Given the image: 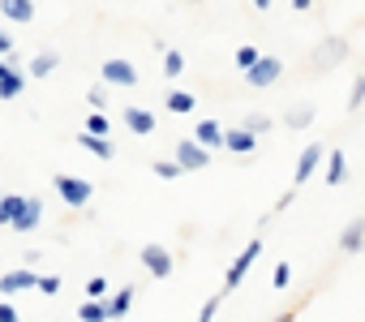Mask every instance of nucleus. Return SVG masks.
Segmentation results:
<instances>
[{
  "mask_svg": "<svg viewBox=\"0 0 365 322\" xmlns=\"http://www.w3.org/2000/svg\"><path fill=\"white\" fill-rule=\"evenodd\" d=\"M0 322H18V309L9 301H0Z\"/></svg>",
  "mask_w": 365,
  "mask_h": 322,
  "instance_id": "nucleus-37",
  "label": "nucleus"
},
{
  "mask_svg": "<svg viewBox=\"0 0 365 322\" xmlns=\"http://www.w3.org/2000/svg\"><path fill=\"white\" fill-rule=\"evenodd\" d=\"M61 288H65L61 275H39V284H35V292H43V296H56Z\"/></svg>",
  "mask_w": 365,
  "mask_h": 322,
  "instance_id": "nucleus-30",
  "label": "nucleus"
},
{
  "mask_svg": "<svg viewBox=\"0 0 365 322\" xmlns=\"http://www.w3.org/2000/svg\"><path fill=\"white\" fill-rule=\"evenodd\" d=\"M39 224H43V198H39V194H31V198H26V207H22V215H18L9 228H14V232H35Z\"/></svg>",
  "mask_w": 365,
  "mask_h": 322,
  "instance_id": "nucleus-9",
  "label": "nucleus"
},
{
  "mask_svg": "<svg viewBox=\"0 0 365 322\" xmlns=\"http://www.w3.org/2000/svg\"><path fill=\"white\" fill-rule=\"evenodd\" d=\"M292 9H297V14H309V9H314V0H292Z\"/></svg>",
  "mask_w": 365,
  "mask_h": 322,
  "instance_id": "nucleus-38",
  "label": "nucleus"
},
{
  "mask_svg": "<svg viewBox=\"0 0 365 322\" xmlns=\"http://www.w3.org/2000/svg\"><path fill=\"white\" fill-rule=\"evenodd\" d=\"M258 254H262V241L254 237L237 258H232V266H228V275H224V288H220V296H228V292H237L241 284H245V275H250V266L258 262Z\"/></svg>",
  "mask_w": 365,
  "mask_h": 322,
  "instance_id": "nucleus-2",
  "label": "nucleus"
},
{
  "mask_svg": "<svg viewBox=\"0 0 365 322\" xmlns=\"http://www.w3.org/2000/svg\"><path fill=\"white\" fill-rule=\"evenodd\" d=\"M258 56H262L258 48H237V69H250V65H254Z\"/></svg>",
  "mask_w": 365,
  "mask_h": 322,
  "instance_id": "nucleus-34",
  "label": "nucleus"
},
{
  "mask_svg": "<svg viewBox=\"0 0 365 322\" xmlns=\"http://www.w3.org/2000/svg\"><path fill=\"white\" fill-rule=\"evenodd\" d=\"M108 292H112V284H108L103 275H91V279H86V301H103Z\"/></svg>",
  "mask_w": 365,
  "mask_h": 322,
  "instance_id": "nucleus-28",
  "label": "nucleus"
},
{
  "mask_svg": "<svg viewBox=\"0 0 365 322\" xmlns=\"http://www.w3.org/2000/svg\"><path fill=\"white\" fill-rule=\"evenodd\" d=\"M52 185H56L61 202H65V207H73V211H82V207L95 198V185H91L86 177H69V172H56V177H52Z\"/></svg>",
  "mask_w": 365,
  "mask_h": 322,
  "instance_id": "nucleus-1",
  "label": "nucleus"
},
{
  "mask_svg": "<svg viewBox=\"0 0 365 322\" xmlns=\"http://www.w3.org/2000/svg\"><path fill=\"white\" fill-rule=\"evenodd\" d=\"M309 120H314V103H305V108H292V112L284 116V125H288V129H305Z\"/></svg>",
  "mask_w": 365,
  "mask_h": 322,
  "instance_id": "nucleus-26",
  "label": "nucleus"
},
{
  "mask_svg": "<svg viewBox=\"0 0 365 322\" xmlns=\"http://www.w3.org/2000/svg\"><path fill=\"white\" fill-rule=\"evenodd\" d=\"M0 56H14V39H9L5 26H0Z\"/></svg>",
  "mask_w": 365,
  "mask_h": 322,
  "instance_id": "nucleus-36",
  "label": "nucleus"
},
{
  "mask_svg": "<svg viewBox=\"0 0 365 322\" xmlns=\"http://www.w3.org/2000/svg\"><path fill=\"white\" fill-rule=\"evenodd\" d=\"M361 245H365V219H352V224L339 232V249H344V254H361Z\"/></svg>",
  "mask_w": 365,
  "mask_h": 322,
  "instance_id": "nucleus-15",
  "label": "nucleus"
},
{
  "mask_svg": "<svg viewBox=\"0 0 365 322\" xmlns=\"http://www.w3.org/2000/svg\"><path fill=\"white\" fill-rule=\"evenodd\" d=\"M163 78H180V69H185V56H180L176 48H163Z\"/></svg>",
  "mask_w": 365,
  "mask_h": 322,
  "instance_id": "nucleus-25",
  "label": "nucleus"
},
{
  "mask_svg": "<svg viewBox=\"0 0 365 322\" xmlns=\"http://www.w3.org/2000/svg\"><path fill=\"white\" fill-rule=\"evenodd\" d=\"M220 301H224L220 292H215V296H207V301H202V309H198V322H215V313H220Z\"/></svg>",
  "mask_w": 365,
  "mask_h": 322,
  "instance_id": "nucleus-31",
  "label": "nucleus"
},
{
  "mask_svg": "<svg viewBox=\"0 0 365 322\" xmlns=\"http://www.w3.org/2000/svg\"><path fill=\"white\" fill-rule=\"evenodd\" d=\"M22 90H26V73H22V69L0 73V99H5V103H9V99H18Z\"/></svg>",
  "mask_w": 365,
  "mask_h": 322,
  "instance_id": "nucleus-17",
  "label": "nucleus"
},
{
  "mask_svg": "<svg viewBox=\"0 0 365 322\" xmlns=\"http://www.w3.org/2000/svg\"><path fill=\"white\" fill-rule=\"evenodd\" d=\"M288 284H292V266H288V262H279V266H275V275H271V288H288Z\"/></svg>",
  "mask_w": 365,
  "mask_h": 322,
  "instance_id": "nucleus-33",
  "label": "nucleus"
},
{
  "mask_svg": "<svg viewBox=\"0 0 365 322\" xmlns=\"http://www.w3.org/2000/svg\"><path fill=\"white\" fill-rule=\"evenodd\" d=\"M271 125H275V120H271L267 112H250V116L241 120V129H250L254 137H262V133H271Z\"/></svg>",
  "mask_w": 365,
  "mask_h": 322,
  "instance_id": "nucleus-23",
  "label": "nucleus"
},
{
  "mask_svg": "<svg viewBox=\"0 0 365 322\" xmlns=\"http://www.w3.org/2000/svg\"><path fill=\"white\" fill-rule=\"evenodd\" d=\"M190 5H198V0H190Z\"/></svg>",
  "mask_w": 365,
  "mask_h": 322,
  "instance_id": "nucleus-42",
  "label": "nucleus"
},
{
  "mask_svg": "<svg viewBox=\"0 0 365 322\" xmlns=\"http://www.w3.org/2000/svg\"><path fill=\"white\" fill-rule=\"evenodd\" d=\"M361 103H365V73L352 82V95H348V108H361Z\"/></svg>",
  "mask_w": 365,
  "mask_h": 322,
  "instance_id": "nucleus-35",
  "label": "nucleus"
},
{
  "mask_svg": "<svg viewBox=\"0 0 365 322\" xmlns=\"http://www.w3.org/2000/svg\"><path fill=\"white\" fill-rule=\"evenodd\" d=\"M26 207V194H0V228H9Z\"/></svg>",
  "mask_w": 365,
  "mask_h": 322,
  "instance_id": "nucleus-16",
  "label": "nucleus"
},
{
  "mask_svg": "<svg viewBox=\"0 0 365 322\" xmlns=\"http://www.w3.org/2000/svg\"><path fill=\"white\" fill-rule=\"evenodd\" d=\"M155 177L159 181H176L180 177V164H176V159H155Z\"/></svg>",
  "mask_w": 365,
  "mask_h": 322,
  "instance_id": "nucleus-29",
  "label": "nucleus"
},
{
  "mask_svg": "<svg viewBox=\"0 0 365 322\" xmlns=\"http://www.w3.org/2000/svg\"><path fill=\"white\" fill-rule=\"evenodd\" d=\"M78 318H82V322H112V318H108V305H103V301H82Z\"/></svg>",
  "mask_w": 365,
  "mask_h": 322,
  "instance_id": "nucleus-24",
  "label": "nucleus"
},
{
  "mask_svg": "<svg viewBox=\"0 0 365 322\" xmlns=\"http://www.w3.org/2000/svg\"><path fill=\"white\" fill-rule=\"evenodd\" d=\"M163 99H168V112H176V116H185V112H194V108H198V99H194L190 90H168Z\"/></svg>",
  "mask_w": 365,
  "mask_h": 322,
  "instance_id": "nucleus-21",
  "label": "nucleus"
},
{
  "mask_svg": "<svg viewBox=\"0 0 365 322\" xmlns=\"http://www.w3.org/2000/svg\"><path fill=\"white\" fill-rule=\"evenodd\" d=\"M254 146H258V137H254L250 129H241V125H237V129H224V150H232V155H250Z\"/></svg>",
  "mask_w": 365,
  "mask_h": 322,
  "instance_id": "nucleus-13",
  "label": "nucleus"
},
{
  "mask_svg": "<svg viewBox=\"0 0 365 322\" xmlns=\"http://www.w3.org/2000/svg\"><path fill=\"white\" fill-rule=\"evenodd\" d=\"M142 266H146V275H155V279H168L172 271H176V258L163 249V245H142Z\"/></svg>",
  "mask_w": 365,
  "mask_h": 322,
  "instance_id": "nucleus-5",
  "label": "nucleus"
},
{
  "mask_svg": "<svg viewBox=\"0 0 365 322\" xmlns=\"http://www.w3.org/2000/svg\"><path fill=\"white\" fill-rule=\"evenodd\" d=\"M103 305H108V318H125L129 305H133V284H129V288H112V292L103 296Z\"/></svg>",
  "mask_w": 365,
  "mask_h": 322,
  "instance_id": "nucleus-14",
  "label": "nucleus"
},
{
  "mask_svg": "<svg viewBox=\"0 0 365 322\" xmlns=\"http://www.w3.org/2000/svg\"><path fill=\"white\" fill-rule=\"evenodd\" d=\"M9 69H14V65H9V56H0V73H9Z\"/></svg>",
  "mask_w": 365,
  "mask_h": 322,
  "instance_id": "nucleus-39",
  "label": "nucleus"
},
{
  "mask_svg": "<svg viewBox=\"0 0 365 322\" xmlns=\"http://www.w3.org/2000/svg\"><path fill=\"white\" fill-rule=\"evenodd\" d=\"M78 142L91 150V155H99V159H112L116 155V146H112V137H95V133H78Z\"/></svg>",
  "mask_w": 365,
  "mask_h": 322,
  "instance_id": "nucleus-22",
  "label": "nucleus"
},
{
  "mask_svg": "<svg viewBox=\"0 0 365 322\" xmlns=\"http://www.w3.org/2000/svg\"><path fill=\"white\" fill-rule=\"evenodd\" d=\"M279 73H284V61H279V56H258V61L245 69V82H250V86H271V82H279Z\"/></svg>",
  "mask_w": 365,
  "mask_h": 322,
  "instance_id": "nucleus-6",
  "label": "nucleus"
},
{
  "mask_svg": "<svg viewBox=\"0 0 365 322\" xmlns=\"http://www.w3.org/2000/svg\"><path fill=\"white\" fill-rule=\"evenodd\" d=\"M322 159H327V146H318V142H314V146H305V150H301V159H297L292 185H305V181H309V177L318 172V164H322Z\"/></svg>",
  "mask_w": 365,
  "mask_h": 322,
  "instance_id": "nucleus-8",
  "label": "nucleus"
},
{
  "mask_svg": "<svg viewBox=\"0 0 365 322\" xmlns=\"http://www.w3.org/2000/svg\"><path fill=\"white\" fill-rule=\"evenodd\" d=\"M348 181V159L344 150H327V185H344Z\"/></svg>",
  "mask_w": 365,
  "mask_h": 322,
  "instance_id": "nucleus-19",
  "label": "nucleus"
},
{
  "mask_svg": "<svg viewBox=\"0 0 365 322\" xmlns=\"http://www.w3.org/2000/svg\"><path fill=\"white\" fill-rule=\"evenodd\" d=\"M125 125H129V133L150 137V133H155V125H159V116H155V112H146V108H129V112H125Z\"/></svg>",
  "mask_w": 365,
  "mask_h": 322,
  "instance_id": "nucleus-12",
  "label": "nucleus"
},
{
  "mask_svg": "<svg viewBox=\"0 0 365 322\" xmlns=\"http://www.w3.org/2000/svg\"><path fill=\"white\" fill-rule=\"evenodd\" d=\"M82 133H95V137H108L112 133V120L103 116V112H95V116H86V129Z\"/></svg>",
  "mask_w": 365,
  "mask_h": 322,
  "instance_id": "nucleus-27",
  "label": "nucleus"
},
{
  "mask_svg": "<svg viewBox=\"0 0 365 322\" xmlns=\"http://www.w3.org/2000/svg\"><path fill=\"white\" fill-rule=\"evenodd\" d=\"M61 65V52H52V48H43L35 61H31V69H26V78H48L52 69Z\"/></svg>",
  "mask_w": 365,
  "mask_h": 322,
  "instance_id": "nucleus-20",
  "label": "nucleus"
},
{
  "mask_svg": "<svg viewBox=\"0 0 365 322\" xmlns=\"http://www.w3.org/2000/svg\"><path fill=\"white\" fill-rule=\"evenodd\" d=\"M194 142H198V146H207V150H224V125H220V120H211V116H202V120H198V129H194Z\"/></svg>",
  "mask_w": 365,
  "mask_h": 322,
  "instance_id": "nucleus-10",
  "label": "nucleus"
},
{
  "mask_svg": "<svg viewBox=\"0 0 365 322\" xmlns=\"http://www.w3.org/2000/svg\"><path fill=\"white\" fill-rule=\"evenodd\" d=\"M86 99H91V108H95V112H103V108H108V86H91V90H86Z\"/></svg>",
  "mask_w": 365,
  "mask_h": 322,
  "instance_id": "nucleus-32",
  "label": "nucleus"
},
{
  "mask_svg": "<svg viewBox=\"0 0 365 322\" xmlns=\"http://www.w3.org/2000/svg\"><path fill=\"white\" fill-rule=\"evenodd\" d=\"M344 56H348V43L331 35V39H322V52H314V61H309V65H314V69H331V65H335V61H344Z\"/></svg>",
  "mask_w": 365,
  "mask_h": 322,
  "instance_id": "nucleus-11",
  "label": "nucleus"
},
{
  "mask_svg": "<svg viewBox=\"0 0 365 322\" xmlns=\"http://www.w3.org/2000/svg\"><path fill=\"white\" fill-rule=\"evenodd\" d=\"M0 14L9 22H31L35 18V0H0Z\"/></svg>",
  "mask_w": 365,
  "mask_h": 322,
  "instance_id": "nucleus-18",
  "label": "nucleus"
},
{
  "mask_svg": "<svg viewBox=\"0 0 365 322\" xmlns=\"http://www.w3.org/2000/svg\"><path fill=\"white\" fill-rule=\"evenodd\" d=\"M292 318H297V313H279V318H271V322H292Z\"/></svg>",
  "mask_w": 365,
  "mask_h": 322,
  "instance_id": "nucleus-41",
  "label": "nucleus"
},
{
  "mask_svg": "<svg viewBox=\"0 0 365 322\" xmlns=\"http://www.w3.org/2000/svg\"><path fill=\"white\" fill-rule=\"evenodd\" d=\"M254 9H262V14H267V9H271V0H254Z\"/></svg>",
  "mask_w": 365,
  "mask_h": 322,
  "instance_id": "nucleus-40",
  "label": "nucleus"
},
{
  "mask_svg": "<svg viewBox=\"0 0 365 322\" xmlns=\"http://www.w3.org/2000/svg\"><path fill=\"white\" fill-rule=\"evenodd\" d=\"M99 78H103L108 86H138V65L125 61V56H112V61H103Z\"/></svg>",
  "mask_w": 365,
  "mask_h": 322,
  "instance_id": "nucleus-4",
  "label": "nucleus"
},
{
  "mask_svg": "<svg viewBox=\"0 0 365 322\" xmlns=\"http://www.w3.org/2000/svg\"><path fill=\"white\" fill-rule=\"evenodd\" d=\"M35 284H39V271H35V266H18V271H5V275H0V292H5V296L31 292Z\"/></svg>",
  "mask_w": 365,
  "mask_h": 322,
  "instance_id": "nucleus-7",
  "label": "nucleus"
},
{
  "mask_svg": "<svg viewBox=\"0 0 365 322\" xmlns=\"http://www.w3.org/2000/svg\"><path fill=\"white\" fill-rule=\"evenodd\" d=\"M176 164H180V172H202L207 164H211V150L207 146H198L194 137H185V142H176Z\"/></svg>",
  "mask_w": 365,
  "mask_h": 322,
  "instance_id": "nucleus-3",
  "label": "nucleus"
}]
</instances>
